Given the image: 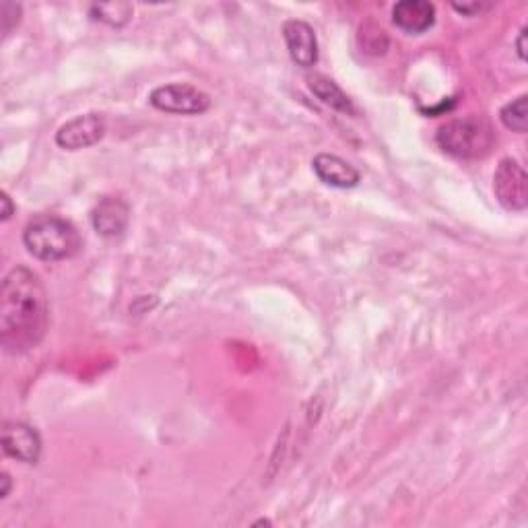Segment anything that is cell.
<instances>
[{
  "mask_svg": "<svg viewBox=\"0 0 528 528\" xmlns=\"http://www.w3.org/2000/svg\"><path fill=\"white\" fill-rule=\"evenodd\" d=\"M93 19L102 21L112 27H122L130 21L132 17V7L126 3H102V5H93L91 7Z\"/></svg>",
  "mask_w": 528,
  "mask_h": 528,
  "instance_id": "obj_15",
  "label": "cell"
},
{
  "mask_svg": "<svg viewBox=\"0 0 528 528\" xmlns=\"http://www.w3.org/2000/svg\"><path fill=\"white\" fill-rule=\"evenodd\" d=\"M312 168L322 184L333 188H355L361 180V174L349 161L333 153H318L312 161Z\"/></svg>",
  "mask_w": 528,
  "mask_h": 528,
  "instance_id": "obj_11",
  "label": "cell"
},
{
  "mask_svg": "<svg viewBox=\"0 0 528 528\" xmlns=\"http://www.w3.org/2000/svg\"><path fill=\"white\" fill-rule=\"evenodd\" d=\"M526 27H522L520 29V33H518V40H516V50H518V56H520V60L524 62L526 60Z\"/></svg>",
  "mask_w": 528,
  "mask_h": 528,
  "instance_id": "obj_19",
  "label": "cell"
},
{
  "mask_svg": "<svg viewBox=\"0 0 528 528\" xmlns=\"http://www.w3.org/2000/svg\"><path fill=\"white\" fill-rule=\"evenodd\" d=\"M283 38L291 60L302 69H312L318 62V40L314 27L302 19H289L283 25Z\"/></svg>",
  "mask_w": 528,
  "mask_h": 528,
  "instance_id": "obj_8",
  "label": "cell"
},
{
  "mask_svg": "<svg viewBox=\"0 0 528 528\" xmlns=\"http://www.w3.org/2000/svg\"><path fill=\"white\" fill-rule=\"evenodd\" d=\"M308 87L324 106L333 108L337 112H343V114H355V108H353L349 95L333 79H328L326 75H320V73H314V75H308Z\"/></svg>",
  "mask_w": 528,
  "mask_h": 528,
  "instance_id": "obj_12",
  "label": "cell"
},
{
  "mask_svg": "<svg viewBox=\"0 0 528 528\" xmlns=\"http://www.w3.org/2000/svg\"><path fill=\"white\" fill-rule=\"evenodd\" d=\"M149 102L155 110L178 116H201L211 108V97L188 83H170L151 91Z\"/></svg>",
  "mask_w": 528,
  "mask_h": 528,
  "instance_id": "obj_4",
  "label": "cell"
},
{
  "mask_svg": "<svg viewBox=\"0 0 528 528\" xmlns=\"http://www.w3.org/2000/svg\"><path fill=\"white\" fill-rule=\"evenodd\" d=\"M493 192L508 211H524L528 207V176L516 159H502L493 174Z\"/></svg>",
  "mask_w": 528,
  "mask_h": 528,
  "instance_id": "obj_5",
  "label": "cell"
},
{
  "mask_svg": "<svg viewBox=\"0 0 528 528\" xmlns=\"http://www.w3.org/2000/svg\"><path fill=\"white\" fill-rule=\"evenodd\" d=\"M106 135V118L102 114H83L64 122L56 130V145L66 151H81L97 145Z\"/></svg>",
  "mask_w": 528,
  "mask_h": 528,
  "instance_id": "obj_6",
  "label": "cell"
},
{
  "mask_svg": "<svg viewBox=\"0 0 528 528\" xmlns=\"http://www.w3.org/2000/svg\"><path fill=\"white\" fill-rule=\"evenodd\" d=\"M359 46L361 52L372 54V56H380L388 50V36L382 27H378L374 21L363 23L359 27Z\"/></svg>",
  "mask_w": 528,
  "mask_h": 528,
  "instance_id": "obj_14",
  "label": "cell"
},
{
  "mask_svg": "<svg viewBox=\"0 0 528 528\" xmlns=\"http://www.w3.org/2000/svg\"><path fill=\"white\" fill-rule=\"evenodd\" d=\"M528 97L526 95H518L512 102H508L502 110H500V120L502 124L512 130L518 132V135H524L526 128H528Z\"/></svg>",
  "mask_w": 528,
  "mask_h": 528,
  "instance_id": "obj_13",
  "label": "cell"
},
{
  "mask_svg": "<svg viewBox=\"0 0 528 528\" xmlns=\"http://www.w3.org/2000/svg\"><path fill=\"white\" fill-rule=\"evenodd\" d=\"M392 23L411 36H421L436 23V7L427 0H401L392 7Z\"/></svg>",
  "mask_w": 528,
  "mask_h": 528,
  "instance_id": "obj_10",
  "label": "cell"
},
{
  "mask_svg": "<svg viewBox=\"0 0 528 528\" xmlns=\"http://www.w3.org/2000/svg\"><path fill=\"white\" fill-rule=\"evenodd\" d=\"M27 252L42 262H62L79 254L83 240L79 229L58 215L33 217L23 229Z\"/></svg>",
  "mask_w": 528,
  "mask_h": 528,
  "instance_id": "obj_2",
  "label": "cell"
},
{
  "mask_svg": "<svg viewBox=\"0 0 528 528\" xmlns=\"http://www.w3.org/2000/svg\"><path fill=\"white\" fill-rule=\"evenodd\" d=\"M21 13H23V7L15 5V3H3V7H0V15H3V33H5V36H9V33L19 25Z\"/></svg>",
  "mask_w": 528,
  "mask_h": 528,
  "instance_id": "obj_16",
  "label": "cell"
},
{
  "mask_svg": "<svg viewBox=\"0 0 528 528\" xmlns=\"http://www.w3.org/2000/svg\"><path fill=\"white\" fill-rule=\"evenodd\" d=\"M0 203H3V213H0V219L3 221H9L15 213V205L11 201V196L7 192H3V196H0Z\"/></svg>",
  "mask_w": 528,
  "mask_h": 528,
  "instance_id": "obj_18",
  "label": "cell"
},
{
  "mask_svg": "<svg viewBox=\"0 0 528 528\" xmlns=\"http://www.w3.org/2000/svg\"><path fill=\"white\" fill-rule=\"evenodd\" d=\"M3 450L7 456L23 462V465H38L42 456V438L38 429L23 421H5Z\"/></svg>",
  "mask_w": 528,
  "mask_h": 528,
  "instance_id": "obj_7",
  "label": "cell"
},
{
  "mask_svg": "<svg viewBox=\"0 0 528 528\" xmlns=\"http://www.w3.org/2000/svg\"><path fill=\"white\" fill-rule=\"evenodd\" d=\"M452 9L460 15H467V17H473V15H481L483 11H489L491 5H481V3H471V5H458L454 3Z\"/></svg>",
  "mask_w": 528,
  "mask_h": 528,
  "instance_id": "obj_17",
  "label": "cell"
},
{
  "mask_svg": "<svg viewBox=\"0 0 528 528\" xmlns=\"http://www.w3.org/2000/svg\"><path fill=\"white\" fill-rule=\"evenodd\" d=\"M130 221V207L118 196H104L93 211L91 225L102 238H118L122 236Z\"/></svg>",
  "mask_w": 528,
  "mask_h": 528,
  "instance_id": "obj_9",
  "label": "cell"
},
{
  "mask_svg": "<svg viewBox=\"0 0 528 528\" xmlns=\"http://www.w3.org/2000/svg\"><path fill=\"white\" fill-rule=\"evenodd\" d=\"M436 143L456 159H483L495 145V132L483 116L454 118L438 128Z\"/></svg>",
  "mask_w": 528,
  "mask_h": 528,
  "instance_id": "obj_3",
  "label": "cell"
},
{
  "mask_svg": "<svg viewBox=\"0 0 528 528\" xmlns=\"http://www.w3.org/2000/svg\"><path fill=\"white\" fill-rule=\"evenodd\" d=\"M48 328V295L27 267L11 269L0 287V345L11 355L36 349Z\"/></svg>",
  "mask_w": 528,
  "mask_h": 528,
  "instance_id": "obj_1",
  "label": "cell"
},
{
  "mask_svg": "<svg viewBox=\"0 0 528 528\" xmlns=\"http://www.w3.org/2000/svg\"><path fill=\"white\" fill-rule=\"evenodd\" d=\"M0 481H3V491H0V498H9V493H11V475L9 473H3V479H0Z\"/></svg>",
  "mask_w": 528,
  "mask_h": 528,
  "instance_id": "obj_20",
  "label": "cell"
}]
</instances>
